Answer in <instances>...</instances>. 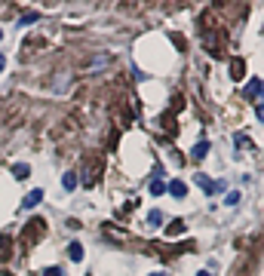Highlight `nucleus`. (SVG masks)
Instances as JSON below:
<instances>
[{
	"mask_svg": "<svg viewBox=\"0 0 264 276\" xmlns=\"http://www.w3.org/2000/svg\"><path fill=\"white\" fill-rule=\"evenodd\" d=\"M197 184H200V187H203V190H206V193H218V190H221V187H224V184H221V181H209V178H206V175H203V172H197Z\"/></svg>",
	"mask_w": 264,
	"mask_h": 276,
	"instance_id": "1",
	"label": "nucleus"
},
{
	"mask_svg": "<svg viewBox=\"0 0 264 276\" xmlns=\"http://www.w3.org/2000/svg\"><path fill=\"white\" fill-rule=\"evenodd\" d=\"M40 200H43V190L40 187H34L28 196H25V203H22V209H34V206H40Z\"/></svg>",
	"mask_w": 264,
	"mask_h": 276,
	"instance_id": "2",
	"label": "nucleus"
},
{
	"mask_svg": "<svg viewBox=\"0 0 264 276\" xmlns=\"http://www.w3.org/2000/svg\"><path fill=\"white\" fill-rule=\"evenodd\" d=\"M172 196H175V200H181V196H187V184L184 181H169V187H166Z\"/></svg>",
	"mask_w": 264,
	"mask_h": 276,
	"instance_id": "3",
	"label": "nucleus"
},
{
	"mask_svg": "<svg viewBox=\"0 0 264 276\" xmlns=\"http://www.w3.org/2000/svg\"><path fill=\"white\" fill-rule=\"evenodd\" d=\"M246 95H249V98H258V95H261V77H252V80H249Z\"/></svg>",
	"mask_w": 264,
	"mask_h": 276,
	"instance_id": "4",
	"label": "nucleus"
},
{
	"mask_svg": "<svg viewBox=\"0 0 264 276\" xmlns=\"http://www.w3.org/2000/svg\"><path fill=\"white\" fill-rule=\"evenodd\" d=\"M206 153H209V141H200V144H194V150H191L194 160H203Z\"/></svg>",
	"mask_w": 264,
	"mask_h": 276,
	"instance_id": "5",
	"label": "nucleus"
},
{
	"mask_svg": "<svg viewBox=\"0 0 264 276\" xmlns=\"http://www.w3.org/2000/svg\"><path fill=\"white\" fill-rule=\"evenodd\" d=\"M147 190H150V196H160V193L166 190V184H163V178H154V181H150V184H147Z\"/></svg>",
	"mask_w": 264,
	"mask_h": 276,
	"instance_id": "6",
	"label": "nucleus"
},
{
	"mask_svg": "<svg viewBox=\"0 0 264 276\" xmlns=\"http://www.w3.org/2000/svg\"><path fill=\"white\" fill-rule=\"evenodd\" d=\"M62 187H65V190H74V187H77V175H74V172H65V175H62Z\"/></svg>",
	"mask_w": 264,
	"mask_h": 276,
	"instance_id": "7",
	"label": "nucleus"
},
{
	"mask_svg": "<svg viewBox=\"0 0 264 276\" xmlns=\"http://www.w3.org/2000/svg\"><path fill=\"white\" fill-rule=\"evenodd\" d=\"M68 255H71V261H83V246H80V243H71Z\"/></svg>",
	"mask_w": 264,
	"mask_h": 276,
	"instance_id": "8",
	"label": "nucleus"
},
{
	"mask_svg": "<svg viewBox=\"0 0 264 276\" xmlns=\"http://www.w3.org/2000/svg\"><path fill=\"white\" fill-rule=\"evenodd\" d=\"M28 172H31V169H28L25 163H16V166H13V175H16L19 181H25V178H28Z\"/></svg>",
	"mask_w": 264,
	"mask_h": 276,
	"instance_id": "9",
	"label": "nucleus"
},
{
	"mask_svg": "<svg viewBox=\"0 0 264 276\" xmlns=\"http://www.w3.org/2000/svg\"><path fill=\"white\" fill-rule=\"evenodd\" d=\"M147 221H150V224H154V227H160V224H163V212H157V209H154V212H150V215H147Z\"/></svg>",
	"mask_w": 264,
	"mask_h": 276,
	"instance_id": "10",
	"label": "nucleus"
},
{
	"mask_svg": "<svg viewBox=\"0 0 264 276\" xmlns=\"http://www.w3.org/2000/svg\"><path fill=\"white\" fill-rule=\"evenodd\" d=\"M224 203H228V206H237V203H240V193H228V196H224Z\"/></svg>",
	"mask_w": 264,
	"mask_h": 276,
	"instance_id": "11",
	"label": "nucleus"
},
{
	"mask_svg": "<svg viewBox=\"0 0 264 276\" xmlns=\"http://www.w3.org/2000/svg\"><path fill=\"white\" fill-rule=\"evenodd\" d=\"M31 22H37V13H31V16H22V22H19V25H22V28H28Z\"/></svg>",
	"mask_w": 264,
	"mask_h": 276,
	"instance_id": "12",
	"label": "nucleus"
},
{
	"mask_svg": "<svg viewBox=\"0 0 264 276\" xmlns=\"http://www.w3.org/2000/svg\"><path fill=\"white\" fill-rule=\"evenodd\" d=\"M43 276H65V273L59 267H49V270H43Z\"/></svg>",
	"mask_w": 264,
	"mask_h": 276,
	"instance_id": "13",
	"label": "nucleus"
},
{
	"mask_svg": "<svg viewBox=\"0 0 264 276\" xmlns=\"http://www.w3.org/2000/svg\"><path fill=\"white\" fill-rule=\"evenodd\" d=\"M4 65H7V59H4V56H0V71H4Z\"/></svg>",
	"mask_w": 264,
	"mask_h": 276,
	"instance_id": "14",
	"label": "nucleus"
},
{
	"mask_svg": "<svg viewBox=\"0 0 264 276\" xmlns=\"http://www.w3.org/2000/svg\"><path fill=\"white\" fill-rule=\"evenodd\" d=\"M197 276H209V273H206V270H200V273H197Z\"/></svg>",
	"mask_w": 264,
	"mask_h": 276,
	"instance_id": "15",
	"label": "nucleus"
},
{
	"mask_svg": "<svg viewBox=\"0 0 264 276\" xmlns=\"http://www.w3.org/2000/svg\"><path fill=\"white\" fill-rule=\"evenodd\" d=\"M150 276H163V273H150Z\"/></svg>",
	"mask_w": 264,
	"mask_h": 276,
	"instance_id": "16",
	"label": "nucleus"
},
{
	"mask_svg": "<svg viewBox=\"0 0 264 276\" xmlns=\"http://www.w3.org/2000/svg\"><path fill=\"white\" fill-rule=\"evenodd\" d=\"M0 40H4V31H0Z\"/></svg>",
	"mask_w": 264,
	"mask_h": 276,
	"instance_id": "17",
	"label": "nucleus"
}]
</instances>
